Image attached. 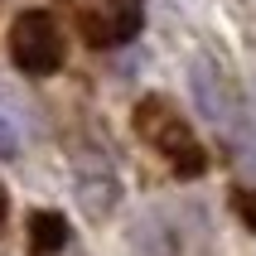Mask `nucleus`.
Masks as SVG:
<instances>
[{"mask_svg":"<svg viewBox=\"0 0 256 256\" xmlns=\"http://www.w3.org/2000/svg\"><path fill=\"white\" fill-rule=\"evenodd\" d=\"M136 130H140L145 140H150L160 155L174 164V174H184V179L203 174V164H208L203 145L194 140V130L184 126V116H179V112H170V106H164L160 97H145L140 106H136Z\"/></svg>","mask_w":256,"mask_h":256,"instance_id":"f257e3e1","label":"nucleus"},{"mask_svg":"<svg viewBox=\"0 0 256 256\" xmlns=\"http://www.w3.org/2000/svg\"><path fill=\"white\" fill-rule=\"evenodd\" d=\"M10 48H14V68L29 78H48L63 68V34H58L48 10H24L10 29Z\"/></svg>","mask_w":256,"mask_h":256,"instance_id":"f03ea898","label":"nucleus"},{"mask_svg":"<svg viewBox=\"0 0 256 256\" xmlns=\"http://www.w3.org/2000/svg\"><path fill=\"white\" fill-rule=\"evenodd\" d=\"M140 24H145V5L140 0H102L97 5V14L87 20V39L97 44H126V39H136L140 34Z\"/></svg>","mask_w":256,"mask_h":256,"instance_id":"7ed1b4c3","label":"nucleus"},{"mask_svg":"<svg viewBox=\"0 0 256 256\" xmlns=\"http://www.w3.org/2000/svg\"><path fill=\"white\" fill-rule=\"evenodd\" d=\"M29 237H34V252L39 256L63 252V246H68V222H63V213H34L29 218Z\"/></svg>","mask_w":256,"mask_h":256,"instance_id":"20e7f679","label":"nucleus"},{"mask_svg":"<svg viewBox=\"0 0 256 256\" xmlns=\"http://www.w3.org/2000/svg\"><path fill=\"white\" fill-rule=\"evenodd\" d=\"M237 213H242V222L256 232V188H242V194H237Z\"/></svg>","mask_w":256,"mask_h":256,"instance_id":"39448f33","label":"nucleus"},{"mask_svg":"<svg viewBox=\"0 0 256 256\" xmlns=\"http://www.w3.org/2000/svg\"><path fill=\"white\" fill-rule=\"evenodd\" d=\"M0 222H5V194H0Z\"/></svg>","mask_w":256,"mask_h":256,"instance_id":"423d86ee","label":"nucleus"}]
</instances>
